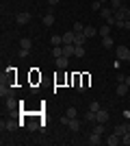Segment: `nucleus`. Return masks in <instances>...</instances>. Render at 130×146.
I'll list each match as a JSON object with an SVG mask.
<instances>
[{
	"label": "nucleus",
	"instance_id": "nucleus-1",
	"mask_svg": "<svg viewBox=\"0 0 130 146\" xmlns=\"http://www.w3.org/2000/svg\"><path fill=\"white\" fill-rule=\"evenodd\" d=\"M115 52H117V59L119 61H130V48H126V46H117Z\"/></svg>",
	"mask_w": 130,
	"mask_h": 146
},
{
	"label": "nucleus",
	"instance_id": "nucleus-2",
	"mask_svg": "<svg viewBox=\"0 0 130 146\" xmlns=\"http://www.w3.org/2000/svg\"><path fill=\"white\" fill-rule=\"evenodd\" d=\"M115 18L117 20H130V9L126 5H122L119 9H115Z\"/></svg>",
	"mask_w": 130,
	"mask_h": 146
},
{
	"label": "nucleus",
	"instance_id": "nucleus-3",
	"mask_svg": "<svg viewBox=\"0 0 130 146\" xmlns=\"http://www.w3.org/2000/svg\"><path fill=\"white\" fill-rule=\"evenodd\" d=\"M63 57H76V46L74 44H63Z\"/></svg>",
	"mask_w": 130,
	"mask_h": 146
},
{
	"label": "nucleus",
	"instance_id": "nucleus-4",
	"mask_svg": "<svg viewBox=\"0 0 130 146\" xmlns=\"http://www.w3.org/2000/svg\"><path fill=\"white\" fill-rule=\"evenodd\" d=\"M11 94H13L11 83H0V96H2V98H9Z\"/></svg>",
	"mask_w": 130,
	"mask_h": 146
},
{
	"label": "nucleus",
	"instance_id": "nucleus-5",
	"mask_svg": "<svg viewBox=\"0 0 130 146\" xmlns=\"http://www.w3.org/2000/svg\"><path fill=\"white\" fill-rule=\"evenodd\" d=\"M104 142H106V144H108V146H117V144H122V137H119V135L115 133V131H113V133L108 135V137H106Z\"/></svg>",
	"mask_w": 130,
	"mask_h": 146
},
{
	"label": "nucleus",
	"instance_id": "nucleus-6",
	"mask_svg": "<svg viewBox=\"0 0 130 146\" xmlns=\"http://www.w3.org/2000/svg\"><path fill=\"white\" fill-rule=\"evenodd\" d=\"M95 122H102V124H106V122H108V111H106V109L95 111Z\"/></svg>",
	"mask_w": 130,
	"mask_h": 146
},
{
	"label": "nucleus",
	"instance_id": "nucleus-7",
	"mask_svg": "<svg viewBox=\"0 0 130 146\" xmlns=\"http://www.w3.org/2000/svg\"><path fill=\"white\" fill-rule=\"evenodd\" d=\"M15 22H18V24H28V22H31V13H28V11H22V13H18Z\"/></svg>",
	"mask_w": 130,
	"mask_h": 146
},
{
	"label": "nucleus",
	"instance_id": "nucleus-8",
	"mask_svg": "<svg viewBox=\"0 0 130 146\" xmlns=\"http://www.w3.org/2000/svg\"><path fill=\"white\" fill-rule=\"evenodd\" d=\"M0 127H2V131H15V129H18V122L15 120H2V124H0Z\"/></svg>",
	"mask_w": 130,
	"mask_h": 146
},
{
	"label": "nucleus",
	"instance_id": "nucleus-9",
	"mask_svg": "<svg viewBox=\"0 0 130 146\" xmlns=\"http://www.w3.org/2000/svg\"><path fill=\"white\" fill-rule=\"evenodd\" d=\"M67 129L72 131V133H78V131H80V122L76 120V118H72V120H69V124H67Z\"/></svg>",
	"mask_w": 130,
	"mask_h": 146
},
{
	"label": "nucleus",
	"instance_id": "nucleus-10",
	"mask_svg": "<svg viewBox=\"0 0 130 146\" xmlns=\"http://www.w3.org/2000/svg\"><path fill=\"white\" fill-rule=\"evenodd\" d=\"M74 37H76L74 31H67V33H63V44H74Z\"/></svg>",
	"mask_w": 130,
	"mask_h": 146
},
{
	"label": "nucleus",
	"instance_id": "nucleus-11",
	"mask_svg": "<svg viewBox=\"0 0 130 146\" xmlns=\"http://www.w3.org/2000/svg\"><path fill=\"white\" fill-rule=\"evenodd\" d=\"M85 39H87L85 33H76V37H74V46H85Z\"/></svg>",
	"mask_w": 130,
	"mask_h": 146
},
{
	"label": "nucleus",
	"instance_id": "nucleus-12",
	"mask_svg": "<svg viewBox=\"0 0 130 146\" xmlns=\"http://www.w3.org/2000/svg\"><path fill=\"white\" fill-rule=\"evenodd\" d=\"M33 42H31V37H22L20 39V48H24V50H31Z\"/></svg>",
	"mask_w": 130,
	"mask_h": 146
},
{
	"label": "nucleus",
	"instance_id": "nucleus-13",
	"mask_svg": "<svg viewBox=\"0 0 130 146\" xmlns=\"http://www.w3.org/2000/svg\"><path fill=\"white\" fill-rule=\"evenodd\" d=\"M52 24H54V15H52V11H48L43 15V26H52Z\"/></svg>",
	"mask_w": 130,
	"mask_h": 146
},
{
	"label": "nucleus",
	"instance_id": "nucleus-14",
	"mask_svg": "<svg viewBox=\"0 0 130 146\" xmlns=\"http://www.w3.org/2000/svg\"><path fill=\"white\" fill-rule=\"evenodd\" d=\"M100 15H102L104 20H108V18H113V15H115V11H113V9H108V7H102V11H100Z\"/></svg>",
	"mask_w": 130,
	"mask_h": 146
},
{
	"label": "nucleus",
	"instance_id": "nucleus-15",
	"mask_svg": "<svg viewBox=\"0 0 130 146\" xmlns=\"http://www.w3.org/2000/svg\"><path fill=\"white\" fill-rule=\"evenodd\" d=\"M100 142H102V135L91 131V135H89V144H100Z\"/></svg>",
	"mask_w": 130,
	"mask_h": 146
},
{
	"label": "nucleus",
	"instance_id": "nucleus-16",
	"mask_svg": "<svg viewBox=\"0 0 130 146\" xmlns=\"http://www.w3.org/2000/svg\"><path fill=\"white\" fill-rule=\"evenodd\" d=\"M117 96H126V92H128V85H126V83H117Z\"/></svg>",
	"mask_w": 130,
	"mask_h": 146
},
{
	"label": "nucleus",
	"instance_id": "nucleus-17",
	"mask_svg": "<svg viewBox=\"0 0 130 146\" xmlns=\"http://www.w3.org/2000/svg\"><path fill=\"white\" fill-rule=\"evenodd\" d=\"M56 68L65 70V68H67V57H56Z\"/></svg>",
	"mask_w": 130,
	"mask_h": 146
},
{
	"label": "nucleus",
	"instance_id": "nucleus-18",
	"mask_svg": "<svg viewBox=\"0 0 130 146\" xmlns=\"http://www.w3.org/2000/svg\"><path fill=\"white\" fill-rule=\"evenodd\" d=\"M102 46H104V48H108V50H111V48H113V37H111V35L102 37Z\"/></svg>",
	"mask_w": 130,
	"mask_h": 146
},
{
	"label": "nucleus",
	"instance_id": "nucleus-19",
	"mask_svg": "<svg viewBox=\"0 0 130 146\" xmlns=\"http://www.w3.org/2000/svg\"><path fill=\"white\" fill-rule=\"evenodd\" d=\"M98 33H100L102 37L111 35V24H104V26H100V29H98Z\"/></svg>",
	"mask_w": 130,
	"mask_h": 146
},
{
	"label": "nucleus",
	"instance_id": "nucleus-20",
	"mask_svg": "<svg viewBox=\"0 0 130 146\" xmlns=\"http://www.w3.org/2000/svg\"><path fill=\"white\" fill-rule=\"evenodd\" d=\"M50 42H52V46H63V35H52Z\"/></svg>",
	"mask_w": 130,
	"mask_h": 146
},
{
	"label": "nucleus",
	"instance_id": "nucleus-21",
	"mask_svg": "<svg viewBox=\"0 0 130 146\" xmlns=\"http://www.w3.org/2000/svg\"><path fill=\"white\" fill-rule=\"evenodd\" d=\"M95 33H98V29H95V26H85V35H87V37H93Z\"/></svg>",
	"mask_w": 130,
	"mask_h": 146
},
{
	"label": "nucleus",
	"instance_id": "nucleus-22",
	"mask_svg": "<svg viewBox=\"0 0 130 146\" xmlns=\"http://www.w3.org/2000/svg\"><path fill=\"white\" fill-rule=\"evenodd\" d=\"M5 105H7V109H15V105H18V103H15V98H13V96H9Z\"/></svg>",
	"mask_w": 130,
	"mask_h": 146
},
{
	"label": "nucleus",
	"instance_id": "nucleus-23",
	"mask_svg": "<svg viewBox=\"0 0 130 146\" xmlns=\"http://www.w3.org/2000/svg\"><path fill=\"white\" fill-rule=\"evenodd\" d=\"M91 11H102V2H100V0H93V2H91Z\"/></svg>",
	"mask_w": 130,
	"mask_h": 146
},
{
	"label": "nucleus",
	"instance_id": "nucleus-24",
	"mask_svg": "<svg viewBox=\"0 0 130 146\" xmlns=\"http://www.w3.org/2000/svg\"><path fill=\"white\" fill-rule=\"evenodd\" d=\"M126 131H128V129H126V124H117V127H115V133H117L119 137H122V135H124Z\"/></svg>",
	"mask_w": 130,
	"mask_h": 146
},
{
	"label": "nucleus",
	"instance_id": "nucleus-25",
	"mask_svg": "<svg viewBox=\"0 0 130 146\" xmlns=\"http://www.w3.org/2000/svg\"><path fill=\"white\" fill-rule=\"evenodd\" d=\"M85 120H87V122H95V111L89 109V111L85 113Z\"/></svg>",
	"mask_w": 130,
	"mask_h": 146
},
{
	"label": "nucleus",
	"instance_id": "nucleus-26",
	"mask_svg": "<svg viewBox=\"0 0 130 146\" xmlns=\"http://www.w3.org/2000/svg\"><path fill=\"white\" fill-rule=\"evenodd\" d=\"M74 33H85V24L82 22H74Z\"/></svg>",
	"mask_w": 130,
	"mask_h": 146
},
{
	"label": "nucleus",
	"instance_id": "nucleus-27",
	"mask_svg": "<svg viewBox=\"0 0 130 146\" xmlns=\"http://www.w3.org/2000/svg\"><path fill=\"white\" fill-rule=\"evenodd\" d=\"M122 144H124V146H130V131H126V133L122 135Z\"/></svg>",
	"mask_w": 130,
	"mask_h": 146
},
{
	"label": "nucleus",
	"instance_id": "nucleus-28",
	"mask_svg": "<svg viewBox=\"0 0 130 146\" xmlns=\"http://www.w3.org/2000/svg\"><path fill=\"white\" fill-rule=\"evenodd\" d=\"M52 55H54V59H56V57H63V46H54Z\"/></svg>",
	"mask_w": 130,
	"mask_h": 146
},
{
	"label": "nucleus",
	"instance_id": "nucleus-29",
	"mask_svg": "<svg viewBox=\"0 0 130 146\" xmlns=\"http://www.w3.org/2000/svg\"><path fill=\"white\" fill-rule=\"evenodd\" d=\"M76 113H78V111H76V107H69V109L65 111V116H69V118H76Z\"/></svg>",
	"mask_w": 130,
	"mask_h": 146
},
{
	"label": "nucleus",
	"instance_id": "nucleus-30",
	"mask_svg": "<svg viewBox=\"0 0 130 146\" xmlns=\"http://www.w3.org/2000/svg\"><path fill=\"white\" fill-rule=\"evenodd\" d=\"M28 129H31V131H37V129H39V122L37 120H31V122H28Z\"/></svg>",
	"mask_w": 130,
	"mask_h": 146
},
{
	"label": "nucleus",
	"instance_id": "nucleus-31",
	"mask_svg": "<svg viewBox=\"0 0 130 146\" xmlns=\"http://www.w3.org/2000/svg\"><path fill=\"white\" fill-rule=\"evenodd\" d=\"M76 57H85V46H76Z\"/></svg>",
	"mask_w": 130,
	"mask_h": 146
},
{
	"label": "nucleus",
	"instance_id": "nucleus-32",
	"mask_svg": "<svg viewBox=\"0 0 130 146\" xmlns=\"http://www.w3.org/2000/svg\"><path fill=\"white\" fill-rule=\"evenodd\" d=\"M122 7V0H111V9L115 11V9H119Z\"/></svg>",
	"mask_w": 130,
	"mask_h": 146
},
{
	"label": "nucleus",
	"instance_id": "nucleus-33",
	"mask_svg": "<svg viewBox=\"0 0 130 146\" xmlns=\"http://www.w3.org/2000/svg\"><path fill=\"white\" fill-rule=\"evenodd\" d=\"M89 109H91V111H100L102 107H100V103H91V105H89Z\"/></svg>",
	"mask_w": 130,
	"mask_h": 146
},
{
	"label": "nucleus",
	"instance_id": "nucleus-34",
	"mask_svg": "<svg viewBox=\"0 0 130 146\" xmlns=\"http://www.w3.org/2000/svg\"><path fill=\"white\" fill-rule=\"evenodd\" d=\"M126 81V74L124 72H117V83H124Z\"/></svg>",
	"mask_w": 130,
	"mask_h": 146
},
{
	"label": "nucleus",
	"instance_id": "nucleus-35",
	"mask_svg": "<svg viewBox=\"0 0 130 146\" xmlns=\"http://www.w3.org/2000/svg\"><path fill=\"white\" fill-rule=\"evenodd\" d=\"M124 22H126V20H117V22H115V26H117V29H124Z\"/></svg>",
	"mask_w": 130,
	"mask_h": 146
},
{
	"label": "nucleus",
	"instance_id": "nucleus-36",
	"mask_svg": "<svg viewBox=\"0 0 130 146\" xmlns=\"http://www.w3.org/2000/svg\"><path fill=\"white\" fill-rule=\"evenodd\" d=\"M124 29H126V31H130V20H126V22H124Z\"/></svg>",
	"mask_w": 130,
	"mask_h": 146
},
{
	"label": "nucleus",
	"instance_id": "nucleus-37",
	"mask_svg": "<svg viewBox=\"0 0 130 146\" xmlns=\"http://www.w3.org/2000/svg\"><path fill=\"white\" fill-rule=\"evenodd\" d=\"M48 5H50V7H54V5H59V0H48Z\"/></svg>",
	"mask_w": 130,
	"mask_h": 146
},
{
	"label": "nucleus",
	"instance_id": "nucleus-38",
	"mask_svg": "<svg viewBox=\"0 0 130 146\" xmlns=\"http://www.w3.org/2000/svg\"><path fill=\"white\" fill-rule=\"evenodd\" d=\"M124 83H126V85L130 87V74H128V76H126V81H124Z\"/></svg>",
	"mask_w": 130,
	"mask_h": 146
},
{
	"label": "nucleus",
	"instance_id": "nucleus-39",
	"mask_svg": "<svg viewBox=\"0 0 130 146\" xmlns=\"http://www.w3.org/2000/svg\"><path fill=\"white\" fill-rule=\"evenodd\" d=\"M126 129H128V131H130V122H126Z\"/></svg>",
	"mask_w": 130,
	"mask_h": 146
},
{
	"label": "nucleus",
	"instance_id": "nucleus-40",
	"mask_svg": "<svg viewBox=\"0 0 130 146\" xmlns=\"http://www.w3.org/2000/svg\"><path fill=\"white\" fill-rule=\"evenodd\" d=\"M100 2H102V5H104V2H111V0H100Z\"/></svg>",
	"mask_w": 130,
	"mask_h": 146
}]
</instances>
